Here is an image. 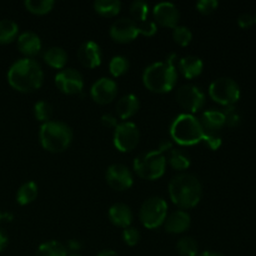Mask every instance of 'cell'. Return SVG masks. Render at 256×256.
I'll use <instances>...</instances> for the list:
<instances>
[{
  "label": "cell",
  "mask_w": 256,
  "mask_h": 256,
  "mask_svg": "<svg viewBox=\"0 0 256 256\" xmlns=\"http://www.w3.org/2000/svg\"><path fill=\"white\" fill-rule=\"evenodd\" d=\"M58 89L66 95H79L84 89V78L82 72L74 68H65L60 70L54 79Z\"/></svg>",
  "instance_id": "obj_12"
},
{
  "label": "cell",
  "mask_w": 256,
  "mask_h": 256,
  "mask_svg": "<svg viewBox=\"0 0 256 256\" xmlns=\"http://www.w3.org/2000/svg\"><path fill=\"white\" fill-rule=\"evenodd\" d=\"M38 194H39V188H38L36 182H24L16 192V202L22 206L32 204L38 198Z\"/></svg>",
  "instance_id": "obj_25"
},
{
  "label": "cell",
  "mask_w": 256,
  "mask_h": 256,
  "mask_svg": "<svg viewBox=\"0 0 256 256\" xmlns=\"http://www.w3.org/2000/svg\"><path fill=\"white\" fill-rule=\"evenodd\" d=\"M166 164V156L164 154L158 150H150L135 158L132 169L140 179L154 182L165 174Z\"/></svg>",
  "instance_id": "obj_6"
},
{
  "label": "cell",
  "mask_w": 256,
  "mask_h": 256,
  "mask_svg": "<svg viewBox=\"0 0 256 256\" xmlns=\"http://www.w3.org/2000/svg\"><path fill=\"white\" fill-rule=\"evenodd\" d=\"M168 164L174 170H178V172H184V170L189 169L190 164V158L186 152H184L182 150L172 149V152L168 154Z\"/></svg>",
  "instance_id": "obj_28"
},
{
  "label": "cell",
  "mask_w": 256,
  "mask_h": 256,
  "mask_svg": "<svg viewBox=\"0 0 256 256\" xmlns=\"http://www.w3.org/2000/svg\"><path fill=\"white\" fill-rule=\"evenodd\" d=\"M119 92L118 82L112 78H100L90 88V96L96 104L108 105L114 102Z\"/></svg>",
  "instance_id": "obj_15"
},
{
  "label": "cell",
  "mask_w": 256,
  "mask_h": 256,
  "mask_svg": "<svg viewBox=\"0 0 256 256\" xmlns=\"http://www.w3.org/2000/svg\"><path fill=\"white\" fill-rule=\"evenodd\" d=\"M154 22L162 28L175 29L180 22V12L172 2H159L152 9Z\"/></svg>",
  "instance_id": "obj_16"
},
{
  "label": "cell",
  "mask_w": 256,
  "mask_h": 256,
  "mask_svg": "<svg viewBox=\"0 0 256 256\" xmlns=\"http://www.w3.org/2000/svg\"><path fill=\"white\" fill-rule=\"evenodd\" d=\"M172 39L180 46H188L192 40V32L188 26L178 25L175 29H172Z\"/></svg>",
  "instance_id": "obj_34"
},
{
  "label": "cell",
  "mask_w": 256,
  "mask_h": 256,
  "mask_svg": "<svg viewBox=\"0 0 256 256\" xmlns=\"http://www.w3.org/2000/svg\"><path fill=\"white\" fill-rule=\"evenodd\" d=\"M178 82V70L165 62H152L142 72V84L155 94H166Z\"/></svg>",
  "instance_id": "obj_3"
},
{
  "label": "cell",
  "mask_w": 256,
  "mask_h": 256,
  "mask_svg": "<svg viewBox=\"0 0 256 256\" xmlns=\"http://www.w3.org/2000/svg\"><path fill=\"white\" fill-rule=\"evenodd\" d=\"M176 102L182 109H184L188 114H192L200 112L206 102V96L204 92L199 86L192 84H186L180 86L176 90Z\"/></svg>",
  "instance_id": "obj_11"
},
{
  "label": "cell",
  "mask_w": 256,
  "mask_h": 256,
  "mask_svg": "<svg viewBox=\"0 0 256 256\" xmlns=\"http://www.w3.org/2000/svg\"><path fill=\"white\" fill-rule=\"evenodd\" d=\"M96 14L102 18H114L122 12V4L119 0H96L92 4Z\"/></svg>",
  "instance_id": "obj_24"
},
{
  "label": "cell",
  "mask_w": 256,
  "mask_h": 256,
  "mask_svg": "<svg viewBox=\"0 0 256 256\" xmlns=\"http://www.w3.org/2000/svg\"><path fill=\"white\" fill-rule=\"evenodd\" d=\"M25 9L34 15H46L54 9V0H25Z\"/></svg>",
  "instance_id": "obj_29"
},
{
  "label": "cell",
  "mask_w": 256,
  "mask_h": 256,
  "mask_svg": "<svg viewBox=\"0 0 256 256\" xmlns=\"http://www.w3.org/2000/svg\"><path fill=\"white\" fill-rule=\"evenodd\" d=\"M130 15L132 19L138 24H142V22H148V16H149V5L142 0H136L130 4Z\"/></svg>",
  "instance_id": "obj_32"
},
{
  "label": "cell",
  "mask_w": 256,
  "mask_h": 256,
  "mask_svg": "<svg viewBox=\"0 0 256 256\" xmlns=\"http://www.w3.org/2000/svg\"><path fill=\"white\" fill-rule=\"evenodd\" d=\"M9 244V236H8L6 232L2 229H0V252H4L5 248Z\"/></svg>",
  "instance_id": "obj_42"
},
{
  "label": "cell",
  "mask_w": 256,
  "mask_h": 256,
  "mask_svg": "<svg viewBox=\"0 0 256 256\" xmlns=\"http://www.w3.org/2000/svg\"><path fill=\"white\" fill-rule=\"evenodd\" d=\"M109 34L115 42L128 44L136 40V38L140 35L139 24L135 22L132 18H120L112 22Z\"/></svg>",
  "instance_id": "obj_14"
},
{
  "label": "cell",
  "mask_w": 256,
  "mask_h": 256,
  "mask_svg": "<svg viewBox=\"0 0 256 256\" xmlns=\"http://www.w3.org/2000/svg\"><path fill=\"white\" fill-rule=\"evenodd\" d=\"M168 202L162 196H152L145 200L139 210V220L146 229H158L164 225L168 216Z\"/></svg>",
  "instance_id": "obj_8"
},
{
  "label": "cell",
  "mask_w": 256,
  "mask_h": 256,
  "mask_svg": "<svg viewBox=\"0 0 256 256\" xmlns=\"http://www.w3.org/2000/svg\"><path fill=\"white\" fill-rule=\"evenodd\" d=\"M222 112L225 116V125H226V126L235 128L240 124V122H242V118H240L239 112H236L235 105H232V106H226L224 110H222Z\"/></svg>",
  "instance_id": "obj_35"
},
{
  "label": "cell",
  "mask_w": 256,
  "mask_h": 256,
  "mask_svg": "<svg viewBox=\"0 0 256 256\" xmlns=\"http://www.w3.org/2000/svg\"><path fill=\"white\" fill-rule=\"evenodd\" d=\"M102 124L105 128H108V129H115L118 126V124H119V122H118V116L106 112V114H104L102 116Z\"/></svg>",
  "instance_id": "obj_39"
},
{
  "label": "cell",
  "mask_w": 256,
  "mask_h": 256,
  "mask_svg": "<svg viewBox=\"0 0 256 256\" xmlns=\"http://www.w3.org/2000/svg\"><path fill=\"white\" fill-rule=\"evenodd\" d=\"M198 256H225L220 252H199Z\"/></svg>",
  "instance_id": "obj_45"
},
{
  "label": "cell",
  "mask_w": 256,
  "mask_h": 256,
  "mask_svg": "<svg viewBox=\"0 0 256 256\" xmlns=\"http://www.w3.org/2000/svg\"><path fill=\"white\" fill-rule=\"evenodd\" d=\"M255 199H256V195H255Z\"/></svg>",
  "instance_id": "obj_50"
},
{
  "label": "cell",
  "mask_w": 256,
  "mask_h": 256,
  "mask_svg": "<svg viewBox=\"0 0 256 256\" xmlns=\"http://www.w3.org/2000/svg\"><path fill=\"white\" fill-rule=\"evenodd\" d=\"M254 22H256V15H255V16H254Z\"/></svg>",
  "instance_id": "obj_49"
},
{
  "label": "cell",
  "mask_w": 256,
  "mask_h": 256,
  "mask_svg": "<svg viewBox=\"0 0 256 256\" xmlns=\"http://www.w3.org/2000/svg\"><path fill=\"white\" fill-rule=\"evenodd\" d=\"M209 96L224 108L232 106L240 99V86L232 78L222 76L209 85Z\"/></svg>",
  "instance_id": "obj_9"
},
{
  "label": "cell",
  "mask_w": 256,
  "mask_h": 256,
  "mask_svg": "<svg viewBox=\"0 0 256 256\" xmlns=\"http://www.w3.org/2000/svg\"><path fill=\"white\" fill-rule=\"evenodd\" d=\"M176 70L182 72L185 79L192 80L202 75V70H204V62L195 55H186L184 58H180L176 65Z\"/></svg>",
  "instance_id": "obj_21"
},
{
  "label": "cell",
  "mask_w": 256,
  "mask_h": 256,
  "mask_svg": "<svg viewBox=\"0 0 256 256\" xmlns=\"http://www.w3.org/2000/svg\"><path fill=\"white\" fill-rule=\"evenodd\" d=\"M42 59L52 69L62 70L68 64V52L62 46H52L45 50Z\"/></svg>",
  "instance_id": "obj_23"
},
{
  "label": "cell",
  "mask_w": 256,
  "mask_h": 256,
  "mask_svg": "<svg viewBox=\"0 0 256 256\" xmlns=\"http://www.w3.org/2000/svg\"><path fill=\"white\" fill-rule=\"evenodd\" d=\"M199 120L204 132L202 142L212 150H218L222 144V132L224 126H226L222 112L216 109L205 110Z\"/></svg>",
  "instance_id": "obj_7"
},
{
  "label": "cell",
  "mask_w": 256,
  "mask_h": 256,
  "mask_svg": "<svg viewBox=\"0 0 256 256\" xmlns=\"http://www.w3.org/2000/svg\"><path fill=\"white\" fill-rule=\"evenodd\" d=\"M108 216H109L110 222L115 225L116 228H122V229H126L132 225L134 215H132V209L129 205L124 204V202H115L109 208L108 212Z\"/></svg>",
  "instance_id": "obj_20"
},
{
  "label": "cell",
  "mask_w": 256,
  "mask_h": 256,
  "mask_svg": "<svg viewBox=\"0 0 256 256\" xmlns=\"http://www.w3.org/2000/svg\"><path fill=\"white\" fill-rule=\"evenodd\" d=\"M76 55L80 64L86 69H95L102 62V48L98 42H92V40L82 42L78 49Z\"/></svg>",
  "instance_id": "obj_17"
},
{
  "label": "cell",
  "mask_w": 256,
  "mask_h": 256,
  "mask_svg": "<svg viewBox=\"0 0 256 256\" xmlns=\"http://www.w3.org/2000/svg\"><path fill=\"white\" fill-rule=\"evenodd\" d=\"M2 212H0V222H2Z\"/></svg>",
  "instance_id": "obj_48"
},
{
  "label": "cell",
  "mask_w": 256,
  "mask_h": 256,
  "mask_svg": "<svg viewBox=\"0 0 256 256\" xmlns=\"http://www.w3.org/2000/svg\"><path fill=\"white\" fill-rule=\"evenodd\" d=\"M122 240H124V242L128 245V246H135V245L139 244L140 239H142V234H140L139 230L135 229V228L132 226L126 228V229H122Z\"/></svg>",
  "instance_id": "obj_36"
},
{
  "label": "cell",
  "mask_w": 256,
  "mask_h": 256,
  "mask_svg": "<svg viewBox=\"0 0 256 256\" xmlns=\"http://www.w3.org/2000/svg\"><path fill=\"white\" fill-rule=\"evenodd\" d=\"M12 219H14L12 214H10V212H2V220H6V222H12Z\"/></svg>",
  "instance_id": "obj_46"
},
{
  "label": "cell",
  "mask_w": 256,
  "mask_h": 256,
  "mask_svg": "<svg viewBox=\"0 0 256 256\" xmlns=\"http://www.w3.org/2000/svg\"><path fill=\"white\" fill-rule=\"evenodd\" d=\"M170 138L182 146H192L202 142L204 132L200 120L188 112L179 114L170 125Z\"/></svg>",
  "instance_id": "obj_5"
},
{
  "label": "cell",
  "mask_w": 256,
  "mask_h": 256,
  "mask_svg": "<svg viewBox=\"0 0 256 256\" xmlns=\"http://www.w3.org/2000/svg\"><path fill=\"white\" fill-rule=\"evenodd\" d=\"M18 50L24 55L25 58L29 59H34L40 52L42 48V39L39 35L34 32H24L19 34L16 40Z\"/></svg>",
  "instance_id": "obj_19"
},
{
  "label": "cell",
  "mask_w": 256,
  "mask_h": 256,
  "mask_svg": "<svg viewBox=\"0 0 256 256\" xmlns=\"http://www.w3.org/2000/svg\"><path fill=\"white\" fill-rule=\"evenodd\" d=\"M8 82L19 92H34L44 82V72L35 59L22 58L12 62L8 70Z\"/></svg>",
  "instance_id": "obj_1"
},
{
  "label": "cell",
  "mask_w": 256,
  "mask_h": 256,
  "mask_svg": "<svg viewBox=\"0 0 256 256\" xmlns=\"http://www.w3.org/2000/svg\"><path fill=\"white\" fill-rule=\"evenodd\" d=\"M158 152H162V154H169L170 152H172V140H169V139H162L159 142V144H158Z\"/></svg>",
  "instance_id": "obj_41"
},
{
  "label": "cell",
  "mask_w": 256,
  "mask_h": 256,
  "mask_svg": "<svg viewBox=\"0 0 256 256\" xmlns=\"http://www.w3.org/2000/svg\"><path fill=\"white\" fill-rule=\"evenodd\" d=\"M140 109V102L139 98L134 94H126L124 96L120 98L118 100L116 105H115V112L119 119L128 122L132 119Z\"/></svg>",
  "instance_id": "obj_22"
},
{
  "label": "cell",
  "mask_w": 256,
  "mask_h": 256,
  "mask_svg": "<svg viewBox=\"0 0 256 256\" xmlns=\"http://www.w3.org/2000/svg\"><path fill=\"white\" fill-rule=\"evenodd\" d=\"M106 184L115 192H125L129 190L134 184L132 172L126 165L112 164L105 172Z\"/></svg>",
  "instance_id": "obj_13"
},
{
  "label": "cell",
  "mask_w": 256,
  "mask_h": 256,
  "mask_svg": "<svg viewBox=\"0 0 256 256\" xmlns=\"http://www.w3.org/2000/svg\"><path fill=\"white\" fill-rule=\"evenodd\" d=\"M190 225H192V216L189 212L179 209L168 214L164 222V229L169 234L178 235L186 232Z\"/></svg>",
  "instance_id": "obj_18"
},
{
  "label": "cell",
  "mask_w": 256,
  "mask_h": 256,
  "mask_svg": "<svg viewBox=\"0 0 256 256\" xmlns=\"http://www.w3.org/2000/svg\"><path fill=\"white\" fill-rule=\"evenodd\" d=\"M114 146L120 152H132L139 145L140 130L132 122H122L114 129Z\"/></svg>",
  "instance_id": "obj_10"
},
{
  "label": "cell",
  "mask_w": 256,
  "mask_h": 256,
  "mask_svg": "<svg viewBox=\"0 0 256 256\" xmlns=\"http://www.w3.org/2000/svg\"><path fill=\"white\" fill-rule=\"evenodd\" d=\"M96 256H120L119 254H118L116 252H114V250H102V252H99Z\"/></svg>",
  "instance_id": "obj_44"
},
{
  "label": "cell",
  "mask_w": 256,
  "mask_h": 256,
  "mask_svg": "<svg viewBox=\"0 0 256 256\" xmlns=\"http://www.w3.org/2000/svg\"><path fill=\"white\" fill-rule=\"evenodd\" d=\"M139 29L140 35L152 38L158 32V25L155 24L154 20H148V22H142V24H139Z\"/></svg>",
  "instance_id": "obj_38"
},
{
  "label": "cell",
  "mask_w": 256,
  "mask_h": 256,
  "mask_svg": "<svg viewBox=\"0 0 256 256\" xmlns=\"http://www.w3.org/2000/svg\"><path fill=\"white\" fill-rule=\"evenodd\" d=\"M32 112H34L35 119H36L38 122H42V124H44V122H50V120H52L54 109H52L50 102H45V100H40V102H35L34 104V109H32Z\"/></svg>",
  "instance_id": "obj_33"
},
{
  "label": "cell",
  "mask_w": 256,
  "mask_h": 256,
  "mask_svg": "<svg viewBox=\"0 0 256 256\" xmlns=\"http://www.w3.org/2000/svg\"><path fill=\"white\" fill-rule=\"evenodd\" d=\"M19 36V25L10 19L0 20V45H6Z\"/></svg>",
  "instance_id": "obj_26"
},
{
  "label": "cell",
  "mask_w": 256,
  "mask_h": 256,
  "mask_svg": "<svg viewBox=\"0 0 256 256\" xmlns=\"http://www.w3.org/2000/svg\"><path fill=\"white\" fill-rule=\"evenodd\" d=\"M176 252L180 256H198L199 244L192 236H182L176 242Z\"/></svg>",
  "instance_id": "obj_30"
},
{
  "label": "cell",
  "mask_w": 256,
  "mask_h": 256,
  "mask_svg": "<svg viewBox=\"0 0 256 256\" xmlns=\"http://www.w3.org/2000/svg\"><path fill=\"white\" fill-rule=\"evenodd\" d=\"M254 22V16H252V14H248V12H244V14H242L238 18V24H239V26L242 28V29H248V28L252 26Z\"/></svg>",
  "instance_id": "obj_40"
},
{
  "label": "cell",
  "mask_w": 256,
  "mask_h": 256,
  "mask_svg": "<svg viewBox=\"0 0 256 256\" xmlns=\"http://www.w3.org/2000/svg\"><path fill=\"white\" fill-rule=\"evenodd\" d=\"M219 6V2L218 0H200L196 2L195 8H196L198 12L202 15H210L215 12Z\"/></svg>",
  "instance_id": "obj_37"
},
{
  "label": "cell",
  "mask_w": 256,
  "mask_h": 256,
  "mask_svg": "<svg viewBox=\"0 0 256 256\" xmlns=\"http://www.w3.org/2000/svg\"><path fill=\"white\" fill-rule=\"evenodd\" d=\"M65 246H66L68 250H70V252H76L82 249V244H80V242L79 240H75V239L69 240Z\"/></svg>",
  "instance_id": "obj_43"
},
{
  "label": "cell",
  "mask_w": 256,
  "mask_h": 256,
  "mask_svg": "<svg viewBox=\"0 0 256 256\" xmlns=\"http://www.w3.org/2000/svg\"><path fill=\"white\" fill-rule=\"evenodd\" d=\"M169 196L172 204L180 210H189L196 206L202 198V182L189 172L178 174L170 180Z\"/></svg>",
  "instance_id": "obj_2"
},
{
  "label": "cell",
  "mask_w": 256,
  "mask_h": 256,
  "mask_svg": "<svg viewBox=\"0 0 256 256\" xmlns=\"http://www.w3.org/2000/svg\"><path fill=\"white\" fill-rule=\"evenodd\" d=\"M39 140L46 152L59 154L72 145V130L65 122L50 120L42 124L39 130Z\"/></svg>",
  "instance_id": "obj_4"
},
{
  "label": "cell",
  "mask_w": 256,
  "mask_h": 256,
  "mask_svg": "<svg viewBox=\"0 0 256 256\" xmlns=\"http://www.w3.org/2000/svg\"><path fill=\"white\" fill-rule=\"evenodd\" d=\"M68 256H84V255L79 254V252H72V254H70V255H68Z\"/></svg>",
  "instance_id": "obj_47"
},
{
  "label": "cell",
  "mask_w": 256,
  "mask_h": 256,
  "mask_svg": "<svg viewBox=\"0 0 256 256\" xmlns=\"http://www.w3.org/2000/svg\"><path fill=\"white\" fill-rule=\"evenodd\" d=\"M130 68V62L124 55H115L109 62V72L112 78H120L126 74Z\"/></svg>",
  "instance_id": "obj_31"
},
{
  "label": "cell",
  "mask_w": 256,
  "mask_h": 256,
  "mask_svg": "<svg viewBox=\"0 0 256 256\" xmlns=\"http://www.w3.org/2000/svg\"><path fill=\"white\" fill-rule=\"evenodd\" d=\"M35 256H68V249L62 242L50 240L39 245Z\"/></svg>",
  "instance_id": "obj_27"
}]
</instances>
